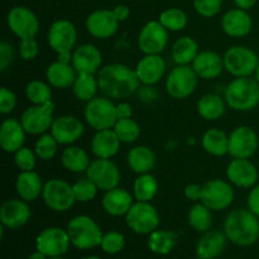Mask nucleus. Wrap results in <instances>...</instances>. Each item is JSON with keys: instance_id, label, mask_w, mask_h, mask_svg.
I'll use <instances>...</instances> for the list:
<instances>
[{"instance_id": "32", "label": "nucleus", "mask_w": 259, "mask_h": 259, "mask_svg": "<svg viewBox=\"0 0 259 259\" xmlns=\"http://www.w3.org/2000/svg\"><path fill=\"white\" fill-rule=\"evenodd\" d=\"M156 153L147 146L133 147L126 154V163L129 168L138 175L149 174L156 166Z\"/></svg>"}, {"instance_id": "26", "label": "nucleus", "mask_w": 259, "mask_h": 259, "mask_svg": "<svg viewBox=\"0 0 259 259\" xmlns=\"http://www.w3.org/2000/svg\"><path fill=\"white\" fill-rule=\"evenodd\" d=\"M191 66L196 75L204 80H212V78L219 77L225 70L224 60L219 53L214 51L199 52Z\"/></svg>"}, {"instance_id": "56", "label": "nucleus", "mask_w": 259, "mask_h": 259, "mask_svg": "<svg viewBox=\"0 0 259 259\" xmlns=\"http://www.w3.org/2000/svg\"><path fill=\"white\" fill-rule=\"evenodd\" d=\"M113 12L119 22H124V20H126L128 19L129 14H131V10H129V8L126 7V5H118V7L114 8Z\"/></svg>"}, {"instance_id": "28", "label": "nucleus", "mask_w": 259, "mask_h": 259, "mask_svg": "<svg viewBox=\"0 0 259 259\" xmlns=\"http://www.w3.org/2000/svg\"><path fill=\"white\" fill-rule=\"evenodd\" d=\"M227 235L220 230H209L202 233L196 244V255L199 259H215L219 257L227 245Z\"/></svg>"}, {"instance_id": "31", "label": "nucleus", "mask_w": 259, "mask_h": 259, "mask_svg": "<svg viewBox=\"0 0 259 259\" xmlns=\"http://www.w3.org/2000/svg\"><path fill=\"white\" fill-rule=\"evenodd\" d=\"M77 77V72L71 63H63L61 61L51 63L46 70L47 82L55 89L72 88Z\"/></svg>"}, {"instance_id": "55", "label": "nucleus", "mask_w": 259, "mask_h": 259, "mask_svg": "<svg viewBox=\"0 0 259 259\" xmlns=\"http://www.w3.org/2000/svg\"><path fill=\"white\" fill-rule=\"evenodd\" d=\"M132 114H133V109H132L131 104L120 103L116 105V115H118V119L132 118Z\"/></svg>"}, {"instance_id": "35", "label": "nucleus", "mask_w": 259, "mask_h": 259, "mask_svg": "<svg viewBox=\"0 0 259 259\" xmlns=\"http://www.w3.org/2000/svg\"><path fill=\"white\" fill-rule=\"evenodd\" d=\"M202 148L205 152L215 157H222L229 152V136L222 129H207L201 138Z\"/></svg>"}, {"instance_id": "8", "label": "nucleus", "mask_w": 259, "mask_h": 259, "mask_svg": "<svg viewBox=\"0 0 259 259\" xmlns=\"http://www.w3.org/2000/svg\"><path fill=\"white\" fill-rule=\"evenodd\" d=\"M196 72L190 65H177L166 78V91L172 99L184 100L191 96L197 88Z\"/></svg>"}, {"instance_id": "34", "label": "nucleus", "mask_w": 259, "mask_h": 259, "mask_svg": "<svg viewBox=\"0 0 259 259\" xmlns=\"http://www.w3.org/2000/svg\"><path fill=\"white\" fill-rule=\"evenodd\" d=\"M197 113L205 120H218L225 114L227 101L217 94H206L197 101Z\"/></svg>"}, {"instance_id": "37", "label": "nucleus", "mask_w": 259, "mask_h": 259, "mask_svg": "<svg viewBox=\"0 0 259 259\" xmlns=\"http://www.w3.org/2000/svg\"><path fill=\"white\" fill-rule=\"evenodd\" d=\"M179 235L176 232L166 229H157L148 237V248L153 253L159 255H166L172 252L177 244Z\"/></svg>"}, {"instance_id": "27", "label": "nucleus", "mask_w": 259, "mask_h": 259, "mask_svg": "<svg viewBox=\"0 0 259 259\" xmlns=\"http://www.w3.org/2000/svg\"><path fill=\"white\" fill-rule=\"evenodd\" d=\"M25 133L20 120L5 119L0 126V147L7 153H15L24 147Z\"/></svg>"}, {"instance_id": "41", "label": "nucleus", "mask_w": 259, "mask_h": 259, "mask_svg": "<svg viewBox=\"0 0 259 259\" xmlns=\"http://www.w3.org/2000/svg\"><path fill=\"white\" fill-rule=\"evenodd\" d=\"M25 96L33 105H43L52 101V90L50 83L40 80H32L25 86Z\"/></svg>"}, {"instance_id": "13", "label": "nucleus", "mask_w": 259, "mask_h": 259, "mask_svg": "<svg viewBox=\"0 0 259 259\" xmlns=\"http://www.w3.org/2000/svg\"><path fill=\"white\" fill-rule=\"evenodd\" d=\"M86 177H89L99 190L106 192L119 186L121 174L119 167L111 159L96 158L91 161L86 171Z\"/></svg>"}, {"instance_id": "59", "label": "nucleus", "mask_w": 259, "mask_h": 259, "mask_svg": "<svg viewBox=\"0 0 259 259\" xmlns=\"http://www.w3.org/2000/svg\"><path fill=\"white\" fill-rule=\"evenodd\" d=\"M254 78H255V81H257V82L259 83V65L257 66V68H255V72H254Z\"/></svg>"}, {"instance_id": "58", "label": "nucleus", "mask_w": 259, "mask_h": 259, "mask_svg": "<svg viewBox=\"0 0 259 259\" xmlns=\"http://www.w3.org/2000/svg\"><path fill=\"white\" fill-rule=\"evenodd\" d=\"M28 259H48V257L43 254L42 252H39V250H35L34 253H32V254L28 257Z\"/></svg>"}, {"instance_id": "7", "label": "nucleus", "mask_w": 259, "mask_h": 259, "mask_svg": "<svg viewBox=\"0 0 259 259\" xmlns=\"http://www.w3.org/2000/svg\"><path fill=\"white\" fill-rule=\"evenodd\" d=\"M225 70L234 77H247L253 76L259 65L257 53L245 46H233L225 51L224 56Z\"/></svg>"}, {"instance_id": "3", "label": "nucleus", "mask_w": 259, "mask_h": 259, "mask_svg": "<svg viewBox=\"0 0 259 259\" xmlns=\"http://www.w3.org/2000/svg\"><path fill=\"white\" fill-rule=\"evenodd\" d=\"M224 99L233 110H253L259 104V83L252 76L235 77L225 89Z\"/></svg>"}, {"instance_id": "38", "label": "nucleus", "mask_w": 259, "mask_h": 259, "mask_svg": "<svg viewBox=\"0 0 259 259\" xmlns=\"http://www.w3.org/2000/svg\"><path fill=\"white\" fill-rule=\"evenodd\" d=\"M158 192V181L151 174L139 175L133 185V196L137 201L151 202Z\"/></svg>"}, {"instance_id": "50", "label": "nucleus", "mask_w": 259, "mask_h": 259, "mask_svg": "<svg viewBox=\"0 0 259 259\" xmlns=\"http://www.w3.org/2000/svg\"><path fill=\"white\" fill-rule=\"evenodd\" d=\"M15 57L14 47L7 40L0 42V71L4 72L12 66Z\"/></svg>"}, {"instance_id": "15", "label": "nucleus", "mask_w": 259, "mask_h": 259, "mask_svg": "<svg viewBox=\"0 0 259 259\" xmlns=\"http://www.w3.org/2000/svg\"><path fill=\"white\" fill-rule=\"evenodd\" d=\"M168 45V30L159 20H151L138 34V47L144 55H161Z\"/></svg>"}, {"instance_id": "36", "label": "nucleus", "mask_w": 259, "mask_h": 259, "mask_svg": "<svg viewBox=\"0 0 259 259\" xmlns=\"http://www.w3.org/2000/svg\"><path fill=\"white\" fill-rule=\"evenodd\" d=\"M199 55V45L194 38L185 35L172 45L171 56L176 65H191Z\"/></svg>"}, {"instance_id": "49", "label": "nucleus", "mask_w": 259, "mask_h": 259, "mask_svg": "<svg viewBox=\"0 0 259 259\" xmlns=\"http://www.w3.org/2000/svg\"><path fill=\"white\" fill-rule=\"evenodd\" d=\"M39 52V47L35 40V37L33 38H24L20 39L19 43V55L24 61L34 60Z\"/></svg>"}, {"instance_id": "30", "label": "nucleus", "mask_w": 259, "mask_h": 259, "mask_svg": "<svg viewBox=\"0 0 259 259\" xmlns=\"http://www.w3.org/2000/svg\"><path fill=\"white\" fill-rule=\"evenodd\" d=\"M43 186L39 175L34 171L20 172L15 181V191L18 196L27 202L35 201L39 196H42Z\"/></svg>"}, {"instance_id": "23", "label": "nucleus", "mask_w": 259, "mask_h": 259, "mask_svg": "<svg viewBox=\"0 0 259 259\" xmlns=\"http://www.w3.org/2000/svg\"><path fill=\"white\" fill-rule=\"evenodd\" d=\"M136 73L142 85H156L166 72V61L161 55H144L136 66Z\"/></svg>"}, {"instance_id": "9", "label": "nucleus", "mask_w": 259, "mask_h": 259, "mask_svg": "<svg viewBox=\"0 0 259 259\" xmlns=\"http://www.w3.org/2000/svg\"><path fill=\"white\" fill-rule=\"evenodd\" d=\"M42 197L48 209L56 212H65L75 205L76 199L73 189L67 181L61 179H51L43 186Z\"/></svg>"}, {"instance_id": "21", "label": "nucleus", "mask_w": 259, "mask_h": 259, "mask_svg": "<svg viewBox=\"0 0 259 259\" xmlns=\"http://www.w3.org/2000/svg\"><path fill=\"white\" fill-rule=\"evenodd\" d=\"M119 23L113 10H95L86 18V29L94 38L108 39L115 34Z\"/></svg>"}, {"instance_id": "44", "label": "nucleus", "mask_w": 259, "mask_h": 259, "mask_svg": "<svg viewBox=\"0 0 259 259\" xmlns=\"http://www.w3.org/2000/svg\"><path fill=\"white\" fill-rule=\"evenodd\" d=\"M57 149L58 142L56 141L55 137L51 133L42 134L37 139V142H35L34 152L38 158H40L42 161H50V159H52L57 154Z\"/></svg>"}, {"instance_id": "18", "label": "nucleus", "mask_w": 259, "mask_h": 259, "mask_svg": "<svg viewBox=\"0 0 259 259\" xmlns=\"http://www.w3.org/2000/svg\"><path fill=\"white\" fill-rule=\"evenodd\" d=\"M103 63V56L100 50L91 43H85L76 47L72 52L71 65L76 70L77 75H95L100 71Z\"/></svg>"}, {"instance_id": "42", "label": "nucleus", "mask_w": 259, "mask_h": 259, "mask_svg": "<svg viewBox=\"0 0 259 259\" xmlns=\"http://www.w3.org/2000/svg\"><path fill=\"white\" fill-rule=\"evenodd\" d=\"M113 129L121 143H134L138 141L142 133L139 124L132 118L118 119Z\"/></svg>"}, {"instance_id": "33", "label": "nucleus", "mask_w": 259, "mask_h": 259, "mask_svg": "<svg viewBox=\"0 0 259 259\" xmlns=\"http://www.w3.org/2000/svg\"><path fill=\"white\" fill-rule=\"evenodd\" d=\"M61 163L67 171L72 174H82L88 171L91 161L85 149L76 146H68L61 154Z\"/></svg>"}, {"instance_id": "48", "label": "nucleus", "mask_w": 259, "mask_h": 259, "mask_svg": "<svg viewBox=\"0 0 259 259\" xmlns=\"http://www.w3.org/2000/svg\"><path fill=\"white\" fill-rule=\"evenodd\" d=\"M223 0H194V8L201 17L212 18L222 10Z\"/></svg>"}, {"instance_id": "57", "label": "nucleus", "mask_w": 259, "mask_h": 259, "mask_svg": "<svg viewBox=\"0 0 259 259\" xmlns=\"http://www.w3.org/2000/svg\"><path fill=\"white\" fill-rule=\"evenodd\" d=\"M234 3L238 8H240V9L248 10L250 9V8L254 7L257 0H234Z\"/></svg>"}, {"instance_id": "51", "label": "nucleus", "mask_w": 259, "mask_h": 259, "mask_svg": "<svg viewBox=\"0 0 259 259\" xmlns=\"http://www.w3.org/2000/svg\"><path fill=\"white\" fill-rule=\"evenodd\" d=\"M17 106V96L8 88L0 90V113L10 114Z\"/></svg>"}, {"instance_id": "60", "label": "nucleus", "mask_w": 259, "mask_h": 259, "mask_svg": "<svg viewBox=\"0 0 259 259\" xmlns=\"http://www.w3.org/2000/svg\"><path fill=\"white\" fill-rule=\"evenodd\" d=\"M81 259H101L99 257H85V258H81Z\"/></svg>"}, {"instance_id": "25", "label": "nucleus", "mask_w": 259, "mask_h": 259, "mask_svg": "<svg viewBox=\"0 0 259 259\" xmlns=\"http://www.w3.org/2000/svg\"><path fill=\"white\" fill-rule=\"evenodd\" d=\"M134 204V196L125 189L115 187L104 194L101 206L111 217H125Z\"/></svg>"}, {"instance_id": "14", "label": "nucleus", "mask_w": 259, "mask_h": 259, "mask_svg": "<svg viewBox=\"0 0 259 259\" xmlns=\"http://www.w3.org/2000/svg\"><path fill=\"white\" fill-rule=\"evenodd\" d=\"M259 147L258 134L248 125L237 126L229 134V154L232 158L249 159L257 153Z\"/></svg>"}, {"instance_id": "52", "label": "nucleus", "mask_w": 259, "mask_h": 259, "mask_svg": "<svg viewBox=\"0 0 259 259\" xmlns=\"http://www.w3.org/2000/svg\"><path fill=\"white\" fill-rule=\"evenodd\" d=\"M137 95H138V99L142 101V103H153L158 99V93L154 88H152L151 85H142L141 88L137 91Z\"/></svg>"}, {"instance_id": "29", "label": "nucleus", "mask_w": 259, "mask_h": 259, "mask_svg": "<svg viewBox=\"0 0 259 259\" xmlns=\"http://www.w3.org/2000/svg\"><path fill=\"white\" fill-rule=\"evenodd\" d=\"M120 139L118 138L114 129L96 131L91 139V152L96 158L111 159L120 149Z\"/></svg>"}, {"instance_id": "20", "label": "nucleus", "mask_w": 259, "mask_h": 259, "mask_svg": "<svg viewBox=\"0 0 259 259\" xmlns=\"http://www.w3.org/2000/svg\"><path fill=\"white\" fill-rule=\"evenodd\" d=\"M85 132L82 121L72 115L58 116L53 120L51 126V134L55 137L58 144L71 146L82 137Z\"/></svg>"}, {"instance_id": "45", "label": "nucleus", "mask_w": 259, "mask_h": 259, "mask_svg": "<svg viewBox=\"0 0 259 259\" xmlns=\"http://www.w3.org/2000/svg\"><path fill=\"white\" fill-rule=\"evenodd\" d=\"M73 195L77 202H89L94 200L98 195V186L89 177L81 179L72 185Z\"/></svg>"}, {"instance_id": "54", "label": "nucleus", "mask_w": 259, "mask_h": 259, "mask_svg": "<svg viewBox=\"0 0 259 259\" xmlns=\"http://www.w3.org/2000/svg\"><path fill=\"white\" fill-rule=\"evenodd\" d=\"M201 185L191 184L187 185L185 187V196L191 201H200V196H201Z\"/></svg>"}, {"instance_id": "24", "label": "nucleus", "mask_w": 259, "mask_h": 259, "mask_svg": "<svg viewBox=\"0 0 259 259\" xmlns=\"http://www.w3.org/2000/svg\"><path fill=\"white\" fill-rule=\"evenodd\" d=\"M222 28L225 34L229 35V37H245L252 30L253 20L247 13V10L240 9V8L230 9L223 15Z\"/></svg>"}, {"instance_id": "61", "label": "nucleus", "mask_w": 259, "mask_h": 259, "mask_svg": "<svg viewBox=\"0 0 259 259\" xmlns=\"http://www.w3.org/2000/svg\"><path fill=\"white\" fill-rule=\"evenodd\" d=\"M48 259H63L62 257H51V258H48Z\"/></svg>"}, {"instance_id": "5", "label": "nucleus", "mask_w": 259, "mask_h": 259, "mask_svg": "<svg viewBox=\"0 0 259 259\" xmlns=\"http://www.w3.org/2000/svg\"><path fill=\"white\" fill-rule=\"evenodd\" d=\"M67 233L71 244L81 250L93 249L100 245L104 235L98 223L88 215L72 218L67 225Z\"/></svg>"}, {"instance_id": "39", "label": "nucleus", "mask_w": 259, "mask_h": 259, "mask_svg": "<svg viewBox=\"0 0 259 259\" xmlns=\"http://www.w3.org/2000/svg\"><path fill=\"white\" fill-rule=\"evenodd\" d=\"M99 90L100 89H99L98 77H95V75H86V73L77 75L72 85L73 95L77 100L83 101V103H89L94 98H96Z\"/></svg>"}, {"instance_id": "46", "label": "nucleus", "mask_w": 259, "mask_h": 259, "mask_svg": "<svg viewBox=\"0 0 259 259\" xmlns=\"http://www.w3.org/2000/svg\"><path fill=\"white\" fill-rule=\"evenodd\" d=\"M125 245V238L119 232H108L103 235L100 247L108 254H116L121 252Z\"/></svg>"}, {"instance_id": "16", "label": "nucleus", "mask_w": 259, "mask_h": 259, "mask_svg": "<svg viewBox=\"0 0 259 259\" xmlns=\"http://www.w3.org/2000/svg\"><path fill=\"white\" fill-rule=\"evenodd\" d=\"M71 244L67 230L51 227L42 230L35 239V248L43 254L51 257H61L68 250Z\"/></svg>"}, {"instance_id": "17", "label": "nucleus", "mask_w": 259, "mask_h": 259, "mask_svg": "<svg viewBox=\"0 0 259 259\" xmlns=\"http://www.w3.org/2000/svg\"><path fill=\"white\" fill-rule=\"evenodd\" d=\"M7 22L13 34L19 37L20 39L35 37L39 30V20L37 15L25 7L13 8L8 13Z\"/></svg>"}, {"instance_id": "11", "label": "nucleus", "mask_w": 259, "mask_h": 259, "mask_svg": "<svg viewBox=\"0 0 259 259\" xmlns=\"http://www.w3.org/2000/svg\"><path fill=\"white\" fill-rule=\"evenodd\" d=\"M234 200V190L230 182L224 180H210L201 187L200 202L206 205L212 211L228 209Z\"/></svg>"}, {"instance_id": "12", "label": "nucleus", "mask_w": 259, "mask_h": 259, "mask_svg": "<svg viewBox=\"0 0 259 259\" xmlns=\"http://www.w3.org/2000/svg\"><path fill=\"white\" fill-rule=\"evenodd\" d=\"M55 103L50 101L43 105H32L23 111L20 123L28 134L42 136L47 131H51L53 123Z\"/></svg>"}, {"instance_id": "53", "label": "nucleus", "mask_w": 259, "mask_h": 259, "mask_svg": "<svg viewBox=\"0 0 259 259\" xmlns=\"http://www.w3.org/2000/svg\"><path fill=\"white\" fill-rule=\"evenodd\" d=\"M248 209L259 218V185L252 187L247 199Z\"/></svg>"}, {"instance_id": "40", "label": "nucleus", "mask_w": 259, "mask_h": 259, "mask_svg": "<svg viewBox=\"0 0 259 259\" xmlns=\"http://www.w3.org/2000/svg\"><path fill=\"white\" fill-rule=\"evenodd\" d=\"M187 219H189L190 227L199 233L209 232L212 225L211 210L202 202L192 205Z\"/></svg>"}, {"instance_id": "22", "label": "nucleus", "mask_w": 259, "mask_h": 259, "mask_svg": "<svg viewBox=\"0 0 259 259\" xmlns=\"http://www.w3.org/2000/svg\"><path fill=\"white\" fill-rule=\"evenodd\" d=\"M30 219V209L27 201L22 199H12L5 201L0 209V222L8 229L22 228Z\"/></svg>"}, {"instance_id": "47", "label": "nucleus", "mask_w": 259, "mask_h": 259, "mask_svg": "<svg viewBox=\"0 0 259 259\" xmlns=\"http://www.w3.org/2000/svg\"><path fill=\"white\" fill-rule=\"evenodd\" d=\"M35 161H37V154L28 147H22L14 153L15 166L20 169V172L34 171Z\"/></svg>"}, {"instance_id": "43", "label": "nucleus", "mask_w": 259, "mask_h": 259, "mask_svg": "<svg viewBox=\"0 0 259 259\" xmlns=\"http://www.w3.org/2000/svg\"><path fill=\"white\" fill-rule=\"evenodd\" d=\"M159 22L169 32H180L187 25L186 13L179 8H169L159 15Z\"/></svg>"}, {"instance_id": "6", "label": "nucleus", "mask_w": 259, "mask_h": 259, "mask_svg": "<svg viewBox=\"0 0 259 259\" xmlns=\"http://www.w3.org/2000/svg\"><path fill=\"white\" fill-rule=\"evenodd\" d=\"M83 116L86 123L95 131L113 129L118 120L116 105L106 96H96L86 103Z\"/></svg>"}, {"instance_id": "4", "label": "nucleus", "mask_w": 259, "mask_h": 259, "mask_svg": "<svg viewBox=\"0 0 259 259\" xmlns=\"http://www.w3.org/2000/svg\"><path fill=\"white\" fill-rule=\"evenodd\" d=\"M48 45L57 53V61L71 63L72 52L77 40L75 24L67 19L56 20L51 24L47 34Z\"/></svg>"}, {"instance_id": "2", "label": "nucleus", "mask_w": 259, "mask_h": 259, "mask_svg": "<svg viewBox=\"0 0 259 259\" xmlns=\"http://www.w3.org/2000/svg\"><path fill=\"white\" fill-rule=\"evenodd\" d=\"M228 240L240 247H249L259 239V218L249 209H235L224 222Z\"/></svg>"}, {"instance_id": "10", "label": "nucleus", "mask_w": 259, "mask_h": 259, "mask_svg": "<svg viewBox=\"0 0 259 259\" xmlns=\"http://www.w3.org/2000/svg\"><path fill=\"white\" fill-rule=\"evenodd\" d=\"M128 227L137 234H151L159 227V214L151 202L136 201L125 215Z\"/></svg>"}, {"instance_id": "19", "label": "nucleus", "mask_w": 259, "mask_h": 259, "mask_svg": "<svg viewBox=\"0 0 259 259\" xmlns=\"http://www.w3.org/2000/svg\"><path fill=\"white\" fill-rule=\"evenodd\" d=\"M227 177L233 186L252 189L257 185L259 174L250 159L233 158L227 167Z\"/></svg>"}, {"instance_id": "1", "label": "nucleus", "mask_w": 259, "mask_h": 259, "mask_svg": "<svg viewBox=\"0 0 259 259\" xmlns=\"http://www.w3.org/2000/svg\"><path fill=\"white\" fill-rule=\"evenodd\" d=\"M99 89L109 99H126L137 94L141 81L136 70L123 63H110L98 72Z\"/></svg>"}]
</instances>
